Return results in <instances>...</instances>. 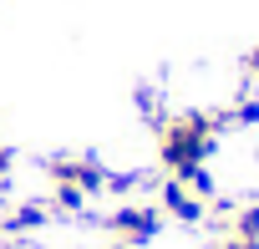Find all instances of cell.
<instances>
[{"label": "cell", "mask_w": 259, "mask_h": 249, "mask_svg": "<svg viewBox=\"0 0 259 249\" xmlns=\"http://www.w3.org/2000/svg\"><path fill=\"white\" fill-rule=\"evenodd\" d=\"M117 249H127V244H117Z\"/></svg>", "instance_id": "obj_7"}, {"label": "cell", "mask_w": 259, "mask_h": 249, "mask_svg": "<svg viewBox=\"0 0 259 249\" xmlns=\"http://www.w3.org/2000/svg\"><path fill=\"white\" fill-rule=\"evenodd\" d=\"M249 71H254V76H259V51H254V56H249Z\"/></svg>", "instance_id": "obj_6"}, {"label": "cell", "mask_w": 259, "mask_h": 249, "mask_svg": "<svg viewBox=\"0 0 259 249\" xmlns=\"http://www.w3.org/2000/svg\"><path fill=\"white\" fill-rule=\"evenodd\" d=\"M163 209H168L173 219H198V214H203V198H198L183 178H168V183H163Z\"/></svg>", "instance_id": "obj_3"}, {"label": "cell", "mask_w": 259, "mask_h": 249, "mask_svg": "<svg viewBox=\"0 0 259 249\" xmlns=\"http://www.w3.org/2000/svg\"><path fill=\"white\" fill-rule=\"evenodd\" d=\"M229 117H203V112H188V117H173L163 122L158 133V148H163V163L173 168V178H188L203 168V158L213 153V133L224 128Z\"/></svg>", "instance_id": "obj_1"}, {"label": "cell", "mask_w": 259, "mask_h": 249, "mask_svg": "<svg viewBox=\"0 0 259 249\" xmlns=\"http://www.w3.org/2000/svg\"><path fill=\"white\" fill-rule=\"evenodd\" d=\"M6 173H11V153H6V148H0V178H6Z\"/></svg>", "instance_id": "obj_5"}, {"label": "cell", "mask_w": 259, "mask_h": 249, "mask_svg": "<svg viewBox=\"0 0 259 249\" xmlns=\"http://www.w3.org/2000/svg\"><path fill=\"white\" fill-rule=\"evenodd\" d=\"M229 234H234V239H254V244H259V209H239V214H234V224H229Z\"/></svg>", "instance_id": "obj_4"}, {"label": "cell", "mask_w": 259, "mask_h": 249, "mask_svg": "<svg viewBox=\"0 0 259 249\" xmlns=\"http://www.w3.org/2000/svg\"><path fill=\"white\" fill-rule=\"evenodd\" d=\"M107 224H112V234H117L122 244H143V239L158 234V209H143V203H138V209H117Z\"/></svg>", "instance_id": "obj_2"}]
</instances>
